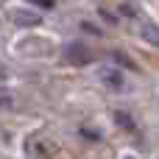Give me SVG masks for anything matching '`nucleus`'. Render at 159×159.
<instances>
[{
	"instance_id": "nucleus-1",
	"label": "nucleus",
	"mask_w": 159,
	"mask_h": 159,
	"mask_svg": "<svg viewBox=\"0 0 159 159\" xmlns=\"http://www.w3.org/2000/svg\"><path fill=\"white\" fill-rule=\"evenodd\" d=\"M145 39L154 42V45H159V28L157 25H145Z\"/></svg>"
},
{
	"instance_id": "nucleus-2",
	"label": "nucleus",
	"mask_w": 159,
	"mask_h": 159,
	"mask_svg": "<svg viewBox=\"0 0 159 159\" xmlns=\"http://www.w3.org/2000/svg\"><path fill=\"white\" fill-rule=\"evenodd\" d=\"M28 3H34L39 8H53V0H28Z\"/></svg>"
}]
</instances>
